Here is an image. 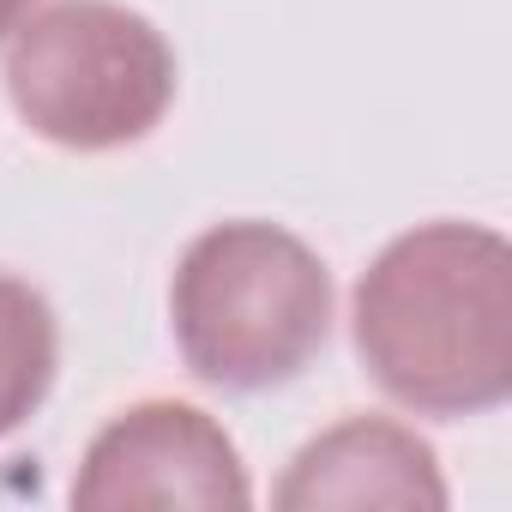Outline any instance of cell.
<instances>
[{
  "instance_id": "cell-1",
  "label": "cell",
  "mask_w": 512,
  "mask_h": 512,
  "mask_svg": "<svg viewBox=\"0 0 512 512\" xmlns=\"http://www.w3.org/2000/svg\"><path fill=\"white\" fill-rule=\"evenodd\" d=\"M356 350L416 416H482L512 392V247L482 223H422L356 284Z\"/></svg>"
},
{
  "instance_id": "cell-2",
  "label": "cell",
  "mask_w": 512,
  "mask_h": 512,
  "mask_svg": "<svg viewBox=\"0 0 512 512\" xmlns=\"http://www.w3.org/2000/svg\"><path fill=\"white\" fill-rule=\"evenodd\" d=\"M169 314L205 386L266 392L326 350L332 278L320 253L278 223H217L181 253Z\"/></svg>"
},
{
  "instance_id": "cell-3",
  "label": "cell",
  "mask_w": 512,
  "mask_h": 512,
  "mask_svg": "<svg viewBox=\"0 0 512 512\" xmlns=\"http://www.w3.org/2000/svg\"><path fill=\"white\" fill-rule=\"evenodd\" d=\"M7 97L31 133L67 151H115L145 139L175 103V55L163 31L115 0H55L13 25Z\"/></svg>"
},
{
  "instance_id": "cell-4",
  "label": "cell",
  "mask_w": 512,
  "mask_h": 512,
  "mask_svg": "<svg viewBox=\"0 0 512 512\" xmlns=\"http://www.w3.org/2000/svg\"><path fill=\"white\" fill-rule=\"evenodd\" d=\"M253 500L235 440L193 404L151 398L121 410L85 452L73 482V506L85 512H133V506H193V512H241Z\"/></svg>"
},
{
  "instance_id": "cell-5",
  "label": "cell",
  "mask_w": 512,
  "mask_h": 512,
  "mask_svg": "<svg viewBox=\"0 0 512 512\" xmlns=\"http://www.w3.org/2000/svg\"><path fill=\"white\" fill-rule=\"evenodd\" d=\"M284 512H326V506H398V512H440L446 482L434 446L416 440L404 422L350 416L308 440L278 482Z\"/></svg>"
},
{
  "instance_id": "cell-6",
  "label": "cell",
  "mask_w": 512,
  "mask_h": 512,
  "mask_svg": "<svg viewBox=\"0 0 512 512\" xmlns=\"http://www.w3.org/2000/svg\"><path fill=\"white\" fill-rule=\"evenodd\" d=\"M61 368V326L43 290L0 272V434H13L55 386Z\"/></svg>"
},
{
  "instance_id": "cell-7",
  "label": "cell",
  "mask_w": 512,
  "mask_h": 512,
  "mask_svg": "<svg viewBox=\"0 0 512 512\" xmlns=\"http://www.w3.org/2000/svg\"><path fill=\"white\" fill-rule=\"evenodd\" d=\"M31 13V0H0V37H13V25Z\"/></svg>"
}]
</instances>
